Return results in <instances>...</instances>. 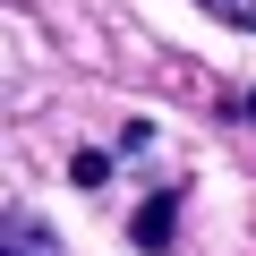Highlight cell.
I'll return each mask as SVG.
<instances>
[{"mask_svg":"<svg viewBox=\"0 0 256 256\" xmlns=\"http://www.w3.org/2000/svg\"><path fill=\"white\" fill-rule=\"evenodd\" d=\"M0 256H68V248L52 239V222H34V214H9V205H0Z\"/></svg>","mask_w":256,"mask_h":256,"instance_id":"1","label":"cell"},{"mask_svg":"<svg viewBox=\"0 0 256 256\" xmlns=\"http://www.w3.org/2000/svg\"><path fill=\"white\" fill-rule=\"evenodd\" d=\"M171 230H180V188H162V196H146L137 205V222H128V239H137V248H171Z\"/></svg>","mask_w":256,"mask_h":256,"instance_id":"2","label":"cell"},{"mask_svg":"<svg viewBox=\"0 0 256 256\" xmlns=\"http://www.w3.org/2000/svg\"><path fill=\"white\" fill-rule=\"evenodd\" d=\"M205 18H222V26H239V34H256V0H196Z\"/></svg>","mask_w":256,"mask_h":256,"instance_id":"3","label":"cell"},{"mask_svg":"<svg viewBox=\"0 0 256 256\" xmlns=\"http://www.w3.org/2000/svg\"><path fill=\"white\" fill-rule=\"evenodd\" d=\"M68 180H77V188H102V180H111V154H77V171H68Z\"/></svg>","mask_w":256,"mask_h":256,"instance_id":"4","label":"cell"},{"mask_svg":"<svg viewBox=\"0 0 256 256\" xmlns=\"http://www.w3.org/2000/svg\"><path fill=\"white\" fill-rule=\"evenodd\" d=\"M230 120H256V94H239V102H230Z\"/></svg>","mask_w":256,"mask_h":256,"instance_id":"5","label":"cell"}]
</instances>
